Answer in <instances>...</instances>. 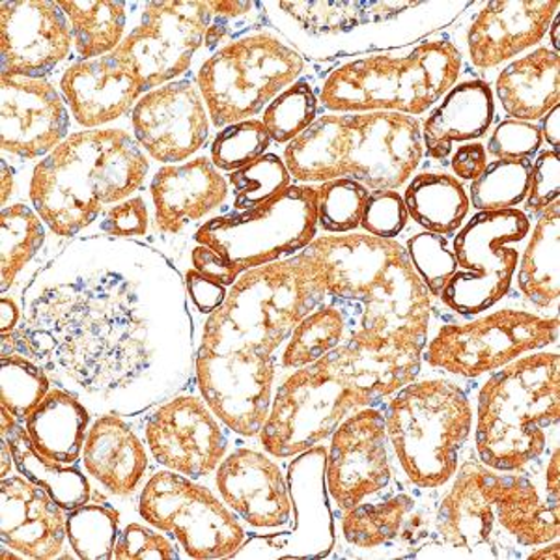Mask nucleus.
Listing matches in <instances>:
<instances>
[{"label": "nucleus", "mask_w": 560, "mask_h": 560, "mask_svg": "<svg viewBox=\"0 0 560 560\" xmlns=\"http://www.w3.org/2000/svg\"><path fill=\"white\" fill-rule=\"evenodd\" d=\"M21 305L0 355L31 357L94 417L137 419L197 383L184 273L150 243L66 242L21 292Z\"/></svg>", "instance_id": "f257e3e1"}, {"label": "nucleus", "mask_w": 560, "mask_h": 560, "mask_svg": "<svg viewBox=\"0 0 560 560\" xmlns=\"http://www.w3.org/2000/svg\"><path fill=\"white\" fill-rule=\"evenodd\" d=\"M325 293L298 258L248 269L198 331L197 390L230 432L258 440L279 383L280 348Z\"/></svg>", "instance_id": "f03ea898"}, {"label": "nucleus", "mask_w": 560, "mask_h": 560, "mask_svg": "<svg viewBox=\"0 0 560 560\" xmlns=\"http://www.w3.org/2000/svg\"><path fill=\"white\" fill-rule=\"evenodd\" d=\"M348 318L346 342L380 355L422 357L435 300L398 240L364 232L316 237L298 253Z\"/></svg>", "instance_id": "7ed1b4c3"}, {"label": "nucleus", "mask_w": 560, "mask_h": 560, "mask_svg": "<svg viewBox=\"0 0 560 560\" xmlns=\"http://www.w3.org/2000/svg\"><path fill=\"white\" fill-rule=\"evenodd\" d=\"M422 357L380 355L351 342L280 376L258 443L288 459L329 441L348 417L380 406L420 376Z\"/></svg>", "instance_id": "20e7f679"}, {"label": "nucleus", "mask_w": 560, "mask_h": 560, "mask_svg": "<svg viewBox=\"0 0 560 560\" xmlns=\"http://www.w3.org/2000/svg\"><path fill=\"white\" fill-rule=\"evenodd\" d=\"M152 160L124 128L81 129L34 165L28 200L52 236L86 234L103 211L144 189Z\"/></svg>", "instance_id": "39448f33"}, {"label": "nucleus", "mask_w": 560, "mask_h": 560, "mask_svg": "<svg viewBox=\"0 0 560 560\" xmlns=\"http://www.w3.org/2000/svg\"><path fill=\"white\" fill-rule=\"evenodd\" d=\"M472 2H261L266 25L316 62L396 51L433 38Z\"/></svg>", "instance_id": "423d86ee"}, {"label": "nucleus", "mask_w": 560, "mask_h": 560, "mask_svg": "<svg viewBox=\"0 0 560 560\" xmlns=\"http://www.w3.org/2000/svg\"><path fill=\"white\" fill-rule=\"evenodd\" d=\"M298 184L351 178L372 191H396L424 160L419 118L400 113H329L284 147Z\"/></svg>", "instance_id": "0eeeda50"}, {"label": "nucleus", "mask_w": 560, "mask_h": 560, "mask_svg": "<svg viewBox=\"0 0 560 560\" xmlns=\"http://www.w3.org/2000/svg\"><path fill=\"white\" fill-rule=\"evenodd\" d=\"M559 353H527L486 377L478 390L472 453L495 471L533 475L559 443Z\"/></svg>", "instance_id": "6e6552de"}, {"label": "nucleus", "mask_w": 560, "mask_h": 560, "mask_svg": "<svg viewBox=\"0 0 560 560\" xmlns=\"http://www.w3.org/2000/svg\"><path fill=\"white\" fill-rule=\"evenodd\" d=\"M388 443L404 482L441 493L467 456L471 393L458 377H417L383 401Z\"/></svg>", "instance_id": "1a4fd4ad"}, {"label": "nucleus", "mask_w": 560, "mask_h": 560, "mask_svg": "<svg viewBox=\"0 0 560 560\" xmlns=\"http://www.w3.org/2000/svg\"><path fill=\"white\" fill-rule=\"evenodd\" d=\"M464 55L453 38L438 34L396 51L350 58L319 84V105L329 113L424 115L458 83Z\"/></svg>", "instance_id": "9d476101"}, {"label": "nucleus", "mask_w": 560, "mask_h": 560, "mask_svg": "<svg viewBox=\"0 0 560 560\" xmlns=\"http://www.w3.org/2000/svg\"><path fill=\"white\" fill-rule=\"evenodd\" d=\"M305 70V58L269 26L243 34L198 65L211 128L253 120Z\"/></svg>", "instance_id": "9b49d317"}, {"label": "nucleus", "mask_w": 560, "mask_h": 560, "mask_svg": "<svg viewBox=\"0 0 560 560\" xmlns=\"http://www.w3.org/2000/svg\"><path fill=\"white\" fill-rule=\"evenodd\" d=\"M559 340V316L501 308L467 322H445L428 335L422 364L443 376L478 380Z\"/></svg>", "instance_id": "f8f14e48"}, {"label": "nucleus", "mask_w": 560, "mask_h": 560, "mask_svg": "<svg viewBox=\"0 0 560 560\" xmlns=\"http://www.w3.org/2000/svg\"><path fill=\"white\" fill-rule=\"evenodd\" d=\"M318 230L316 185L292 184L268 205L211 219L192 243L210 247L245 273L292 258L316 240Z\"/></svg>", "instance_id": "ddd939ff"}, {"label": "nucleus", "mask_w": 560, "mask_h": 560, "mask_svg": "<svg viewBox=\"0 0 560 560\" xmlns=\"http://www.w3.org/2000/svg\"><path fill=\"white\" fill-rule=\"evenodd\" d=\"M533 221L520 208L478 211L454 236L458 271L448 280L440 301L462 318L488 313L509 295L514 284L520 248Z\"/></svg>", "instance_id": "4468645a"}, {"label": "nucleus", "mask_w": 560, "mask_h": 560, "mask_svg": "<svg viewBox=\"0 0 560 560\" xmlns=\"http://www.w3.org/2000/svg\"><path fill=\"white\" fill-rule=\"evenodd\" d=\"M135 512L178 541L185 559H230L248 536L213 486L161 467L135 497Z\"/></svg>", "instance_id": "2eb2a0df"}, {"label": "nucleus", "mask_w": 560, "mask_h": 560, "mask_svg": "<svg viewBox=\"0 0 560 560\" xmlns=\"http://www.w3.org/2000/svg\"><path fill=\"white\" fill-rule=\"evenodd\" d=\"M140 18L115 55L147 92L178 81L205 49L210 28V2L161 0L142 4Z\"/></svg>", "instance_id": "dca6fc26"}, {"label": "nucleus", "mask_w": 560, "mask_h": 560, "mask_svg": "<svg viewBox=\"0 0 560 560\" xmlns=\"http://www.w3.org/2000/svg\"><path fill=\"white\" fill-rule=\"evenodd\" d=\"M287 462L292 527L269 535H248L230 559H331L337 549V514L325 464L327 445L311 446Z\"/></svg>", "instance_id": "f3484780"}, {"label": "nucleus", "mask_w": 560, "mask_h": 560, "mask_svg": "<svg viewBox=\"0 0 560 560\" xmlns=\"http://www.w3.org/2000/svg\"><path fill=\"white\" fill-rule=\"evenodd\" d=\"M153 464L198 482H208L236 433L219 419L200 393L185 390L135 419Z\"/></svg>", "instance_id": "a211bd4d"}, {"label": "nucleus", "mask_w": 560, "mask_h": 560, "mask_svg": "<svg viewBox=\"0 0 560 560\" xmlns=\"http://www.w3.org/2000/svg\"><path fill=\"white\" fill-rule=\"evenodd\" d=\"M325 477L338 512L409 488L388 443L383 404L357 411L335 430L327 445Z\"/></svg>", "instance_id": "6ab92c4d"}, {"label": "nucleus", "mask_w": 560, "mask_h": 560, "mask_svg": "<svg viewBox=\"0 0 560 560\" xmlns=\"http://www.w3.org/2000/svg\"><path fill=\"white\" fill-rule=\"evenodd\" d=\"M482 467L475 453L465 456L453 480L441 491L433 516L435 538L413 559H517L525 557L495 522L482 490Z\"/></svg>", "instance_id": "aec40b11"}, {"label": "nucleus", "mask_w": 560, "mask_h": 560, "mask_svg": "<svg viewBox=\"0 0 560 560\" xmlns=\"http://www.w3.org/2000/svg\"><path fill=\"white\" fill-rule=\"evenodd\" d=\"M440 493L404 488L338 512L337 540L355 559H413L435 538L433 516Z\"/></svg>", "instance_id": "412c9836"}, {"label": "nucleus", "mask_w": 560, "mask_h": 560, "mask_svg": "<svg viewBox=\"0 0 560 560\" xmlns=\"http://www.w3.org/2000/svg\"><path fill=\"white\" fill-rule=\"evenodd\" d=\"M129 124L140 148L160 165L192 160L211 137L210 115L192 79L147 92L135 103Z\"/></svg>", "instance_id": "4be33fe9"}, {"label": "nucleus", "mask_w": 560, "mask_h": 560, "mask_svg": "<svg viewBox=\"0 0 560 560\" xmlns=\"http://www.w3.org/2000/svg\"><path fill=\"white\" fill-rule=\"evenodd\" d=\"M211 486L248 535H269L292 527L287 469L264 448L234 446L217 467Z\"/></svg>", "instance_id": "5701e85b"}, {"label": "nucleus", "mask_w": 560, "mask_h": 560, "mask_svg": "<svg viewBox=\"0 0 560 560\" xmlns=\"http://www.w3.org/2000/svg\"><path fill=\"white\" fill-rule=\"evenodd\" d=\"M0 83L2 158L38 163L70 137V107L47 79L0 75Z\"/></svg>", "instance_id": "b1692460"}, {"label": "nucleus", "mask_w": 560, "mask_h": 560, "mask_svg": "<svg viewBox=\"0 0 560 560\" xmlns=\"http://www.w3.org/2000/svg\"><path fill=\"white\" fill-rule=\"evenodd\" d=\"M153 230L163 240H176L192 229L232 211V191L208 155H195L178 165H161L150 178Z\"/></svg>", "instance_id": "393cba45"}, {"label": "nucleus", "mask_w": 560, "mask_h": 560, "mask_svg": "<svg viewBox=\"0 0 560 560\" xmlns=\"http://www.w3.org/2000/svg\"><path fill=\"white\" fill-rule=\"evenodd\" d=\"M73 49L70 21L52 0H4L0 7V75L47 79Z\"/></svg>", "instance_id": "a878e982"}, {"label": "nucleus", "mask_w": 560, "mask_h": 560, "mask_svg": "<svg viewBox=\"0 0 560 560\" xmlns=\"http://www.w3.org/2000/svg\"><path fill=\"white\" fill-rule=\"evenodd\" d=\"M557 0L482 2L465 31V58L475 70H493L533 49L559 13Z\"/></svg>", "instance_id": "bb28decb"}, {"label": "nucleus", "mask_w": 560, "mask_h": 560, "mask_svg": "<svg viewBox=\"0 0 560 560\" xmlns=\"http://www.w3.org/2000/svg\"><path fill=\"white\" fill-rule=\"evenodd\" d=\"M81 465L97 493L120 501L139 495L158 469L135 419L120 415L94 417Z\"/></svg>", "instance_id": "cd10ccee"}, {"label": "nucleus", "mask_w": 560, "mask_h": 560, "mask_svg": "<svg viewBox=\"0 0 560 560\" xmlns=\"http://www.w3.org/2000/svg\"><path fill=\"white\" fill-rule=\"evenodd\" d=\"M68 512L20 472L0 480V541L25 559H65Z\"/></svg>", "instance_id": "c85d7f7f"}, {"label": "nucleus", "mask_w": 560, "mask_h": 560, "mask_svg": "<svg viewBox=\"0 0 560 560\" xmlns=\"http://www.w3.org/2000/svg\"><path fill=\"white\" fill-rule=\"evenodd\" d=\"M58 89L73 120L83 129L110 128V124L131 115L142 97L131 71L113 52L68 66Z\"/></svg>", "instance_id": "c756f323"}, {"label": "nucleus", "mask_w": 560, "mask_h": 560, "mask_svg": "<svg viewBox=\"0 0 560 560\" xmlns=\"http://www.w3.org/2000/svg\"><path fill=\"white\" fill-rule=\"evenodd\" d=\"M482 490L495 522L517 548L533 549L560 538V501L549 499L527 472L482 467Z\"/></svg>", "instance_id": "7c9ffc66"}, {"label": "nucleus", "mask_w": 560, "mask_h": 560, "mask_svg": "<svg viewBox=\"0 0 560 560\" xmlns=\"http://www.w3.org/2000/svg\"><path fill=\"white\" fill-rule=\"evenodd\" d=\"M495 120V96L488 81L467 79L454 84L420 124L428 160L446 163L456 142H478Z\"/></svg>", "instance_id": "2f4dec72"}, {"label": "nucleus", "mask_w": 560, "mask_h": 560, "mask_svg": "<svg viewBox=\"0 0 560 560\" xmlns=\"http://www.w3.org/2000/svg\"><path fill=\"white\" fill-rule=\"evenodd\" d=\"M493 96L512 120H541L560 102L559 52L538 47L504 66Z\"/></svg>", "instance_id": "473e14b6"}, {"label": "nucleus", "mask_w": 560, "mask_h": 560, "mask_svg": "<svg viewBox=\"0 0 560 560\" xmlns=\"http://www.w3.org/2000/svg\"><path fill=\"white\" fill-rule=\"evenodd\" d=\"M516 269V288L522 300L541 316H559L560 295V200L536 217Z\"/></svg>", "instance_id": "72a5a7b5"}, {"label": "nucleus", "mask_w": 560, "mask_h": 560, "mask_svg": "<svg viewBox=\"0 0 560 560\" xmlns=\"http://www.w3.org/2000/svg\"><path fill=\"white\" fill-rule=\"evenodd\" d=\"M94 413L66 388L52 385L38 408L25 420L26 432L45 458L81 464Z\"/></svg>", "instance_id": "f704fd0d"}, {"label": "nucleus", "mask_w": 560, "mask_h": 560, "mask_svg": "<svg viewBox=\"0 0 560 560\" xmlns=\"http://www.w3.org/2000/svg\"><path fill=\"white\" fill-rule=\"evenodd\" d=\"M404 202L417 226L440 236L454 237L471 210L469 195L456 176L435 171L415 173L404 185Z\"/></svg>", "instance_id": "c9c22d12"}, {"label": "nucleus", "mask_w": 560, "mask_h": 560, "mask_svg": "<svg viewBox=\"0 0 560 560\" xmlns=\"http://www.w3.org/2000/svg\"><path fill=\"white\" fill-rule=\"evenodd\" d=\"M7 438L12 448L15 469L34 485L44 488L66 512L94 501L96 490L81 464H60L45 458L28 438L25 424H18Z\"/></svg>", "instance_id": "e433bc0d"}, {"label": "nucleus", "mask_w": 560, "mask_h": 560, "mask_svg": "<svg viewBox=\"0 0 560 560\" xmlns=\"http://www.w3.org/2000/svg\"><path fill=\"white\" fill-rule=\"evenodd\" d=\"M51 230L42 221L33 206L26 202H12L0 213V292L2 295L15 292L20 295L25 288V273L28 282L33 275L28 269L39 264L47 245V234Z\"/></svg>", "instance_id": "4c0bfd02"}, {"label": "nucleus", "mask_w": 560, "mask_h": 560, "mask_svg": "<svg viewBox=\"0 0 560 560\" xmlns=\"http://www.w3.org/2000/svg\"><path fill=\"white\" fill-rule=\"evenodd\" d=\"M58 7L70 21L73 49L79 60L110 55L126 38L128 2L58 0Z\"/></svg>", "instance_id": "58836bf2"}, {"label": "nucleus", "mask_w": 560, "mask_h": 560, "mask_svg": "<svg viewBox=\"0 0 560 560\" xmlns=\"http://www.w3.org/2000/svg\"><path fill=\"white\" fill-rule=\"evenodd\" d=\"M348 335L350 325L346 314L327 301L319 303L313 313L306 314L305 318L293 327L287 345L280 348V376L318 361L329 351L345 345Z\"/></svg>", "instance_id": "ea45409f"}, {"label": "nucleus", "mask_w": 560, "mask_h": 560, "mask_svg": "<svg viewBox=\"0 0 560 560\" xmlns=\"http://www.w3.org/2000/svg\"><path fill=\"white\" fill-rule=\"evenodd\" d=\"M121 510L108 501L90 503L71 510L66 516L68 548L77 559L113 560L116 540L124 525Z\"/></svg>", "instance_id": "a19ab883"}, {"label": "nucleus", "mask_w": 560, "mask_h": 560, "mask_svg": "<svg viewBox=\"0 0 560 560\" xmlns=\"http://www.w3.org/2000/svg\"><path fill=\"white\" fill-rule=\"evenodd\" d=\"M530 160H493L469 185V202L478 211L514 210L527 198Z\"/></svg>", "instance_id": "79ce46f5"}, {"label": "nucleus", "mask_w": 560, "mask_h": 560, "mask_svg": "<svg viewBox=\"0 0 560 560\" xmlns=\"http://www.w3.org/2000/svg\"><path fill=\"white\" fill-rule=\"evenodd\" d=\"M226 178L232 191L230 208L236 213H245L268 205L287 191L293 179L284 160L277 153L269 152L250 165L230 173Z\"/></svg>", "instance_id": "37998d69"}, {"label": "nucleus", "mask_w": 560, "mask_h": 560, "mask_svg": "<svg viewBox=\"0 0 560 560\" xmlns=\"http://www.w3.org/2000/svg\"><path fill=\"white\" fill-rule=\"evenodd\" d=\"M0 404L25 424L51 390V377L34 359L21 353L0 355Z\"/></svg>", "instance_id": "c03bdc74"}, {"label": "nucleus", "mask_w": 560, "mask_h": 560, "mask_svg": "<svg viewBox=\"0 0 560 560\" xmlns=\"http://www.w3.org/2000/svg\"><path fill=\"white\" fill-rule=\"evenodd\" d=\"M319 97L308 77L298 79L261 113L273 144L284 147L318 120Z\"/></svg>", "instance_id": "a18cd8bd"}, {"label": "nucleus", "mask_w": 560, "mask_h": 560, "mask_svg": "<svg viewBox=\"0 0 560 560\" xmlns=\"http://www.w3.org/2000/svg\"><path fill=\"white\" fill-rule=\"evenodd\" d=\"M318 226L327 234H351L361 229L370 191L355 179L338 178L316 185Z\"/></svg>", "instance_id": "49530a36"}, {"label": "nucleus", "mask_w": 560, "mask_h": 560, "mask_svg": "<svg viewBox=\"0 0 560 560\" xmlns=\"http://www.w3.org/2000/svg\"><path fill=\"white\" fill-rule=\"evenodd\" d=\"M273 140L264 121L243 120L217 131L210 144V160L221 173H234L268 153Z\"/></svg>", "instance_id": "de8ad7c7"}, {"label": "nucleus", "mask_w": 560, "mask_h": 560, "mask_svg": "<svg viewBox=\"0 0 560 560\" xmlns=\"http://www.w3.org/2000/svg\"><path fill=\"white\" fill-rule=\"evenodd\" d=\"M408 250L409 260L433 300H440L448 280L458 271V261L454 256L453 245L448 237L433 232H417L404 243Z\"/></svg>", "instance_id": "09e8293b"}, {"label": "nucleus", "mask_w": 560, "mask_h": 560, "mask_svg": "<svg viewBox=\"0 0 560 560\" xmlns=\"http://www.w3.org/2000/svg\"><path fill=\"white\" fill-rule=\"evenodd\" d=\"M179 560L185 559L184 551L171 536L161 533L150 523L128 522L121 525L120 536L116 540L113 560Z\"/></svg>", "instance_id": "8fccbe9b"}, {"label": "nucleus", "mask_w": 560, "mask_h": 560, "mask_svg": "<svg viewBox=\"0 0 560 560\" xmlns=\"http://www.w3.org/2000/svg\"><path fill=\"white\" fill-rule=\"evenodd\" d=\"M153 223L152 206L144 195H133L120 205L110 206L103 211L96 224L86 232V236H107L116 240H139L148 236Z\"/></svg>", "instance_id": "3c124183"}, {"label": "nucleus", "mask_w": 560, "mask_h": 560, "mask_svg": "<svg viewBox=\"0 0 560 560\" xmlns=\"http://www.w3.org/2000/svg\"><path fill=\"white\" fill-rule=\"evenodd\" d=\"M409 221L408 208L400 192L372 191L364 206L361 229L370 236L396 240L408 229Z\"/></svg>", "instance_id": "603ef678"}, {"label": "nucleus", "mask_w": 560, "mask_h": 560, "mask_svg": "<svg viewBox=\"0 0 560 560\" xmlns=\"http://www.w3.org/2000/svg\"><path fill=\"white\" fill-rule=\"evenodd\" d=\"M540 126L533 121L506 120L501 121L486 147L488 158L493 160H535L541 150Z\"/></svg>", "instance_id": "864d4df0"}, {"label": "nucleus", "mask_w": 560, "mask_h": 560, "mask_svg": "<svg viewBox=\"0 0 560 560\" xmlns=\"http://www.w3.org/2000/svg\"><path fill=\"white\" fill-rule=\"evenodd\" d=\"M560 197V161L559 150H540L533 161L530 171V185L525 198V213L533 221V217L540 215L549 205Z\"/></svg>", "instance_id": "5fc2aeb1"}, {"label": "nucleus", "mask_w": 560, "mask_h": 560, "mask_svg": "<svg viewBox=\"0 0 560 560\" xmlns=\"http://www.w3.org/2000/svg\"><path fill=\"white\" fill-rule=\"evenodd\" d=\"M185 288H187V298L191 301V306L200 316H210L215 313L219 306L223 305L229 288L219 284L215 280L208 279L197 269L189 268L184 273Z\"/></svg>", "instance_id": "6e6d98bb"}, {"label": "nucleus", "mask_w": 560, "mask_h": 560, "mask_svg": "<svg viewBox=\"0 0 560 560\" xmlns=\"http://www.w3.org/2000/svg\"><path fill=\"white\" fill-rule=\"evenodd\" d=\"M189 256H191V268L197 269L198 273L205 275L208 279L223 284V287H232L243 275L242 269L237 268L236 264L217 255L215 250H211L206 245L195 243L191 250H189Z\"/></svg>", "instance_id": "4d7b16f0"}, {"label": "nucleus", "mask_w": 560, "mask_h": 560, "mask_svg": "<svg viewBox=\"0 0 560 560\" xmlns=\"http://www.w3.org/2000/svg\"><path fill=\"white\" fill-rule=\"evenodd\" d=\"M451 168L459 182H472L485 173L488 166V153L480 142H465L451 155Z\"/></svg>", "instance_id": "13d9d810"}, {"label": "nucleus", "mask_w": 560, "mask_h": 560, "mask_svg": "<svg viewBox=\"0 0 560 560\" xmlns=\"http://www.w3.org/2000/svg\"><path fill=\"white\" fill-rule=\"evenodd\" d=\"M540 472V486L544 493L553 501H560L559 443L549 448V453L541 462Z\"/></svg>", "instance_id": "bf43d9fd"}, {"label": "nucleus", "mask_w": 560, "mask_h": 560, "mask_svg": "<svg viewBox=\"0 0 560 560\" xmlns=\"http://www.w3.org/2000/svg\"><path fill=\"white\" fill-rule=\"evenodd\" d=\"M2 316H0V332L8 335L20 327L21 318H23V305H21V295H2L0 301Z\"/></svg>", "instance_id": "052dcab7"}, {"label": "nucleus", "mask_w": 560, "mask_h": 560, "mask_svg": "<svg viewBox=\"0 0 560 560\" xmlns=\"http://www.w3.org/2000/svg\"><path fill=\"white\" fill-rule=\"evenodd\" d=\"M0 171H2V182H0L2 198H0V205H2V208H8L10 200H13V197L18 195V189H20V184H18V178H20L18 176V165L12 163V161H8L7 158H2Z\"/></svg>", "instance_id": "680f3d73"}, {"label": "nucleus", "mask_w": 560, "mask_h": 560, "mask_svg": "<svg viewBox=\"0 0 560 560\" xmlns=\"http://www.w3.org/2000/svg\"><path fill=\"white\" fill-rule=\"evenodd\" d=\"M541 139L548 142L551 150H559L560 147V105L551 108L548 115L541 118Z\"/></svg>", "instance_id": "e2e57ef3"}, {"label": "nucleus", "mask_w": 560, "mask_h": 560, "mask_svg": "<svg viewBox=\"0 0 560 560\" xmlns=\"http://www.w3.org/2000/svg\"><path fill=\"white\" fill-rule=\"evenodd\" d=\"M15 469V459H13L12 448L7 438H0V480L12 477Z\"/></svg>", "instance_id": "0e129e2a"}, {"label": "nucleus", "mask_w": 560, "mask_h": 560, "mask_svg": "<svg viewBox=\"0 0 560 560\" xmlns=\"http://www.w3.org/2000/svg\"><path fill=\"white\" fill-rule=\"evenodd\" d=\"M559 540L548 541V544L536 546V548H533V551H530L528 555H525V557H527V559L559 560Z\"/></svg>", "instance_id": "69168bd1"}, {"label": "nucleus", "mask_w": 560, "mask_h": 560, "mask_svg": "<svg viewBox=\"0 0 560 560\" xmlns=\"http://www.w3.org/2000/svg\"><path fill=\"white\" fill-rule=\"evenodd\" d=\"M18 424H23V422L15 419L7 408H2V415H0V435H8Z\"/></svg>", "instance_id": "338daca9"}, {"label": "nucleus", "mask_w": 560, "mask_h": 560, "mask_svg": "<svg viewBox=\"0 0 560 560\" xmlns=\"http://www.w3.org/2000/svg\"><path fill=\"white\" fill-rule=\"evenodd\" d=\"M549 42H551V51L559 52V34H560V20H559V13L555 15V20L551 21V26H549Z\"/></svg>", "instance_id": "774afa93"}]
</instances>
